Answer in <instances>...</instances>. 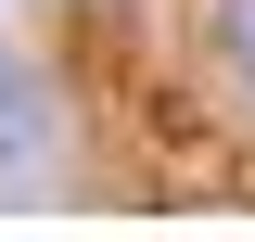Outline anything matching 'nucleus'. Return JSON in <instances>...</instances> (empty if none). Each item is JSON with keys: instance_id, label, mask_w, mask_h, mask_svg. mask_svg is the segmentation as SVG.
<instances>
[{"instance_id": "nucleus-2", "label": "nucleus", "mask_w": 255, "mask_h": 242, "mask_svg": "<svg viewBox=\"0 0 255 242\" xmlns=\"http://www.w3.org/2000/svg\"><path fill=\"white\" fill-rule=\"evenodd\" d=\"M13 115H26V90H13V64H0V140H13Z\"/></svg>"}, {"instance_id": "nucleus-1", "label": "nucleus", "mask_w": 255, "mask_h": 242, "mask_svg": "<svg viewBox=\"0 0 255 242\" xmlns=\"http://www.w3.org/2000/svg\"><path fill=\"white\" fill-rule=\"evenodd\" d=\"M217 51H230V77L255 90V0H217Z\"/></svg>"}]
</instances>
